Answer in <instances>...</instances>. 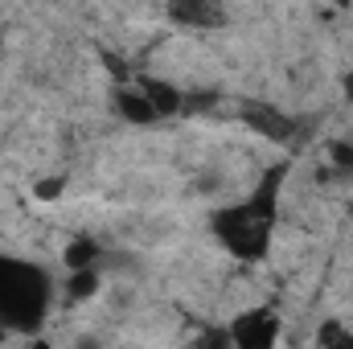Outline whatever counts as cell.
<instances>
[{"label":"cell","instance_id":"6da1fadb","mask_svg":"<svg viewBox=\"0 0 353 349\" xmlns=\"http://www.w3.org/2000/svg\"><path fill=\"white\" fill-rule=\"evenodd\" d=\"M279 181H283V165L279 169H267L259 189L239 201V206H226L210 218V230L214 239L239 255V259H263L267 247H271V226H275V197H279Z\"/></svg>","mask_w":353,"mask_h":349},{"label":"cell","instance_id":"7a4b0ae2","mask_svg":"<svg viewBox=\"0 0 353 349\" xmlns=\"http://www.w3.org/2000/svg\"><path fill=\"white\" fill-rule=\"evenodd\" d=\"M50 308V275L29 259L0 255V321L8 329L33 333Z\"/></svg>","mask_w":353,"mask_h":349},{"label":"cell","instance_id":"3957f363","mask_svg":"<svg viewBox=\"0 0 353 349\" xmlns=\"http://www.w3.org/2000/svg\"><path fill=\"white\" fill-rule=\"evenodd\" d=\"M275 337H279V317L271 308L243 312L230 325V346H239V349H267V346H275Z\"/></svg>","mask_w":353,"mask_h":349},{"label":"cell","instance_id":"277c9868","mask_svg":"<svg viewBox=\"0 0 353 349\" xmlns=\"http://www.w3.org/2000/svg\"><path fill=\"white\" fill-rule=\"evenodd\" d=\"M169 21L185 29H214L222 25V4L218 0H169Z\"/></svg>","mask_w":353,"mask_h":349},{"label":"cell","instance_id":"5b68a950","mask_svg":"<svg viewBox=\"0 0 353 349\" xmlns=\"http://www.w3.org/2000/svg\"><path fill=\"white\" fill-rule=\"evenodd\" d=\"M243 119H247L255 132H263L267 140H275V144H288V140L296 136V119H288V115L275 111V107H243Z\"/></svg>","mask_w":353,"mask_h":349},{"label":"cell","instance_id":"8992f818","mask_svg":"<svg viewBox=\"0 0 353 349\" xmlns=\"http://www.w3.org/2000/svg\"><path fill=\"white\" fill-rule=\"evenodd\" d=\"M115 111H119V119H128V123H157V119H161L157 107H152V99L140 87H119L115 90Z\"/></svg>","mask_w":353,"mask_h":349},{"label":"cell","instance_id":"52a82bcc","mask_svg":"<svg viewBox=\"0 0 353 349\" xmlns=\"http://www.w3.org/2000/svg\"><path fill=\"white\" fill-rule=\"evenodd\" d=\"M136 87L144 90L148 99H152V107H157V115H176L181 107H185V94L173 87V83H165V79H152V74H144Z\"/></svg>","mask_w":353,"mask_h":349},{"label":"cell","instance_id":"ba28073f","mask_svg":"<svg viewBox=\"0 0 353 349\" xmlns=\"http://www.w3.org/2000/svg\"><path fill=\"white\" fill-rule=\"evenodd\" d=\"M62 259H66L70 271H74V267H94V263L103 259V247H99L90 235H79V239H70V243H66Z\"/></svg>","mask_w":353,"mask_h":349},{"label":"cell","instance_id":"9c48e42d","mask_svg":"<svg viewBox=\"0 0 353 349\" xmlns=\"http://www.w3.org/2000/svg\"><path fill=\"white\" fill-rule=\"evenodd\" d=\"M99 283H103L99 263H94V267H74L70 279H66V296H70V300H90V296L99 292Z\"/></svg>","mask_w":353,"mask_h":349},{"label":"cell","instance_id":"30bf717a","mask_svg":"<svg viewBox=\"0 0 353 349\" xmlns=\"http://www.w3.org/2000/svg\"><path fill=\"white\" fill-rule=\"evenodd\" d=\"M329 165L337 177H353V144L350 140H333L329 144Z\"/></svg>","mask_w":353,"mask_h":349},{"label":"cell","instance_id":"8fae6325","mask_svg":"<svg viewBox=\"0 0 353 349\" xmlns=\"http://www.w3.org/2000/svg\"><path fill=\"white\" fill-rule=\"evenodd\" d=\"M316 346H353V333L341 325V321H325L321 325V333H316Z\"/></svg>","mask_w":353,"mask_h":349},{"label":"cell","instance_id":"7c38bea8","mask_svg":"<svg viewBox=\"0 0 353 349\" xmlns=\"http://www.w3.org/2000/svg\"><path fill=\"white\" fill-rule=\"evenodd\" d=\"M41 201H50V197H58L62 193V177H46V181H37V189H33Z\"/></svg>","mask_w":353,"mask_h":349},{"label":"cell","instance_id":"4fadbf2b","mask_svg":"<svg viewBox=\"0 0 353 349\" xmlns=\"http://www.w3.org/2000/svg\"><path fill=\"white\" fill-rule=\"evenodd\" d=\"M341 87H345V99H350V103H353V70H350V74H345V79H341Z\"/></svg>","mask_w":353,"mask_h":349},{"label":"cell","instance_id":"5bb4252c","mask_svg":"<svg viewBox=\"0 0 353 349\" xmlns=\"http://www.w3.org/2000/svg\"><path fill=\"white\" fill-rule=\"evenodd\" d=\"M4 337H8V325H4V321H0V341H4Z\"/></svg>","mask_w":353,"mask_h":349},{"label":"cell","instance_id":"9a60e30c","mask_svg":"<svg viewBox=\"0 0 353 349\" xmlns=\"http://www.w3.org/2000/svg\"><path fill=\"white\" fill-rule=\"evenodd\" d=\"M329 4H341V8H350L353 0H329Z\"/></svg>","mask_w":353,"mask_h":349},{"label":"cell","instance_id":"2e32d148","mask_svg":"<svg viewBox=\"0 0 353 349\" xmlns=\"http://www.w3.org/2000/svg\"><path fill=\"white\" fill-rule=\"evenodd\" d=\"M0 58H4V37H0Z\"/></svg>","mask_w":353,"mask_h":349},{"label":"cell","instance_id":"e0dca14e","mask_svg":"<svg viewBox=\"0 0 353 349\" xmlns=\"http://www.w3.org/2000/svg\"><path fill=\"white\" fill-rule=\"evenodd\" d=\"M350 226H353V206H350Z\"/></svg>","mask_w":353,"mask_h":349}]
</instances>
